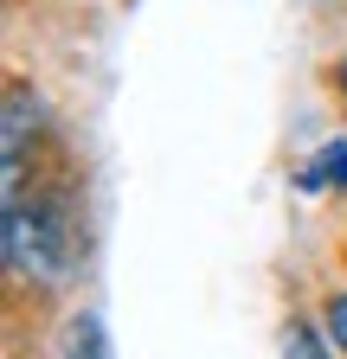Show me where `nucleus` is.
Masks as SVG:
<instances>
[{
  "label": "nucleus",
  "mask_w": 347,
  "mask_h": 359,
  "mask_svg": "<svg viewBox=\"0 0 347 359\" xmlns=\"http://www.w3.org/2000/svg\"><path fill=\"white\" fill-rule=\"evenodd\" d=\"M0 250H7V269L26 283H58L71 263V224L52 199H7V231H0Z\"/></svg>",
  "instance_id": "1"
},
{
  "label": "nucleus",
  "mask_w": 347,
  "mask_h": 359,
  "mask_svg": "<svg viewBox=\"0 0 347 359\" xmlns=\"http://www.w3.org/2000/svg\"><path fill=\"white\" fill-rule=\"evenodd\" d=\"M7 135V199H20V173H26V142L39 135V97L26 83H7V122H0Z\"/></svg>",
  "instance_id": "2"
},
{
  "label": "nucleus",
  "mask_w": 347,
  "mask_h": 359,
  "mask_svg": "<svg viewBox=\"0 0 347 359\" xmlns=\"http://www.w3.org/2000/svg\"><path fill=\"white\" fill-rule=\"evenodd\" d=\"M296 187L302 193H322V187H347V142H328L309 167L296 173Z\"/></svg>",
  "instance_id": "3"
},
{
  "label": "nucleus",
  "mask_w": 347,
  "mask_h": 359,
  "mask_svg": "<svg viewBox=\"0 0 347 359\" xmlns=\"http://www.w3.org/2000/svg\"><path fill=\"white\" fill-rule=\"evenodd\" d=\"M58 359H110V353H103V327H97V314H77V321L65 327Z\"/></svg>",
  "instance_id": "4"
},
{
  "label": "nucleus",
  "mask_w": 347,
  "mask_h": 359,
  "mask_svg": "<svg viewBox=\"0 0 347 359\" xmlns=\"http://www.w3.org/2000/svg\"><path fill=\"white\" fill-rule=\"evenodd\" d=\"M283 359H328V346H322V334L309 321H289L283 327Z\"/></svg>",
  "instance_id": "5"
},
{
  "label": "nucleus",
  "mask_w": 347,
  "mask_h": 359,
  "mask_svg": "<svg viewBox=\"0 0 347 359\" xmlns=\"http://www.w3.org/2000/svg\"><path fill=\"white\" fill-rule=\"evenodd\" d=\"M322 321H328V340L347 353V295H328V308H322Z\"/></svg>",
  "instance_id": "6"
},
{
  "label": "nucleus",
  "mask_w": 347,
  "mask_h": 359,
  "mask_svg": "<svg viewBox=\"0 0 347 359\" xmlns=\"http://www.w3.org/2000/svg\"><path fill=\"white\" fill-rule=\"evenodd\" d=\"M334 83H341V97H347V58H341V65H334Z\"/></svg>",
  "instance_id": "7"
}]
</instances>
